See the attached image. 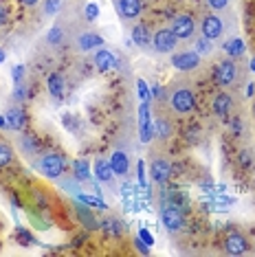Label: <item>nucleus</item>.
<instances>
[{
  "label": "nucleus",
  "instance_id": "obj_23",
  "mask_svg": "<svg viewBox=\"0 0 255 257\" xmlns=\"http://www.w3.org/2000/svg\"><path fill=\"white\" fill-rule=\"evenodd\" d=\"M224 53H227V57L237 60V57H242L246 53V44L242 42L240 38H233V40H229V42H224Z\"/></svg>",
  "mask_w": 255,
  "mask_h": 257
},
{
  "label": "nucleus",
  "instance_id": "obj_30",
  "mask_svg": "<svg viewBox=\"0 0 255 257\" xmlns=\"http://www.w3.org/2000/svg\"><path fill=\"white\" fill-rule=\"evenodd\" d=\"M57 183H60V187H64L68 194H73V196L82 194V189H79V183H77V180H75L73 176H71V178H57Z\"/></svg>",
  "mask_w": 255,
  "mask_h": 257
},
{
  "label": "nucleus",
  "instance_id": "obj_38",
  "mask_svg": "<svg viewBox=\"0 0 255 257\" xmlns=\"http://www.w3.org/2000/svg\"><path fill=\"white\" fill-rule=\"evenodd\" d=\"M60 7H62V0H44V5H42L46 16H55L60 11Z\"/></svg>",
  "mask_w": 255,
  "mask_h": 257
},
{
  "label": "nucleus",
  "instance_id": "obj_49",
  "mask_svg": "<svg viewBox=\"0 0 255 257\" xmlns=\"http://www.w3.org/2000/svg\"><path fill=\"white\" fill-rule=\"evenodd\" d=\"M7 60V53H5V49H0V64Z\"/></svg>",
  "mask_w": 255,
  "mask_h": 257
},
{
  "label": "nucleus",
  "instance_id": "obj_47",
  "mask_svg": "<svg viewBox=\"0 0 255 257\" xmlns=\"http://www.w3.org/2000/svg\"><path fill=\"white\" fill-rule=\"evenodd\" d=\"M40 0H20V5H25V7H36Z\"/></svg>",
  "mask_w": 255,
  "mask_h": 257
},
{
  "label": "nucleus",
  "instance_id": "obj_32",
  "mask_svg": "<svg viewBox=\"0 0 255 257\" xmlns=\"http://www.w3.org/2000/svg\"><path fill=\"white\" fill-rule=\"evenodd\" d=\"M137 178H139V187L146 189V194H150V185H148V178H146V163L143 161L137 163Z\"/></svg>",
  "mask_w": 255,
  "mask_h": 257
},
{
  "label": "nucleus",
  "instance_id": "obj_39",
  "mask_svg": "<svg viewBox=\"0 0 255 257\" xmlns=\"http://www.w3.org/2000/svg\"><path fill=\"white\" fill-rule=\"evenodd\" d=\"M25 66H22V64H16L14 68H11V79H14V86L16 84H22V81H25Z\"/></svg>",
  "mask_w": 255,
  "mask_h": 257
},
{
  "label": "nucleus",
  "instance_id": "obj_28",
  "mask_svg": "<svg viewBox=\"0 0 255 257\" xmlns=\"http://www.w3.org/2000/svg\"><path fill=\"white\" fill-rule=\"evenodd\" d=\"M132 42L137 46H148L150 42V33H148V27L146 25H137L132 29Z\"/></svg>",
  "mask_w": 255,
  "mask_h": 257
},
{
  "label": "nucleus",
  "instance_id": "obj_15",
  "mask_svg": "<svg viewBox=\"0 0 255 257\" xmlns=\"http://www.w3.org/2000/svg\"><path fill=\"white\" fill-rule=\"evenodd\" d=\"M110 167H112V172H114V176H125L128 172H130V154H125V152H112L110 154Z\"/></svg>",
  "mask_w": 255,
  "mask_h": 257
},
{
  "label": "nucleus",
  "instance_id": "obj_43",
  "mask_svg": "<svg viewBox=\"0 0 255 257\" xmlns=\"http://www.w3.org/2000/svg\"><path fill=\"white\" fill-rule=\"evenodd\" d=\"M135 246H137V250H139V253H143V255H146V253H150V246H148V244L146 242H143V239L141 237H135Z\"/></svg>",
  "mask_w": 255,
  "mask_h": 257
},
{
  "label": "nucleus",
  "instance_id": "obj_48",
  "mask_svg": "<svg viewBox=\"0 0 255 257\" xmlns=\"http://www.w3.org/2000/svg\"><path fill=\"white\" fill-rule=\"evenodd\" d=\"M253 95H255V84L251 81V84L246 86V97H253Z\"/></svg>",
  "mask_w": 255,
  "mask_h": 257
},
{
  "label": "nucleus",
  "instance_id": "obj_12",
  "mask_svg": "<svg viewBox=\"0 0 255 257\" xmlns=\"http://www.w3.org/2000/svg\"><path fill=\"white\" fill-rule=\"evenodd\" d=\"M92 62H95V66H97V71H99V73L112 71V68L119 66L117 55H114L112 51H108V49H99V51H97L95 57H92Z\"/></svg>",
  "mask_w": 255,
  "mask_h": 257
},
{
  "label": "nucleus",
  "instance_id": "obj_8",
  "mask_svg": "<svg viewBox=\"0 0 255 257\" xmlns=\"http://www.w3.org/2000/svg\"><path fill=\"white\" fill-rule=\"evenodd\" d=\"M172 66L176 68V71H183V73L196 71V68L200 66V55L196 53V51H181V53H174Z\"/></svg>",
  "mask_w": 255,
  "mask_h": 257
},
{
  "label": "nucleus",
  "instance_id": "obj_45",
  "mask_svg": "<svg viewBox=\"0 0 255 257\" xmlns=\"http://www.w3.org/2000/svg\"><path fill=\"white\" fill-rule=\"evenodd\" d=\"M121 191H123V196H132V191H135V189H132L130 183H123V185H121Z\"/></svg>",
  "mask_w": 255,
  "mask_h": 257
},
{
  "label": "nucleus",
  "instance_id": "obj_4",
  "mask_svg": "<svg viewBox=\"0 0 255 257\" xmlns=\"http://www.w3.org/2000/svg\"><path fill=\"white\" fill-rule=\"evenodd\" d=\"M161 222H163V226L172 233L183 231L185 224H187L185 211L181 207H176V204H172V202H163V207H161Z\"/></svg>",
  "mask_w": 255,
  "mask_h": 257
},
{
  "label": "nucleus",
  "instance_id": "obj_3",
  "mask_svg": "<svg viewBox=\"0 0 255 257\" xmlns=\"http://www.w3.org/2000/svg\"><path fill=\"white\" fill-rule=\"evenodd\" d=\"M213 79H216V84L220 88H231V86H235L237 81H240V64L233 57H227V60H222L216 66V71H213Z\"/></svg>",
  "mask_w": 255,
  "mask_h": 257
},
{
  "label": "nucleus",
  "instance_id": "obj_44",
  "mask_svg": "<svg viewBox=\"0 0 255 257\" xmlns=\"http://www.w3.org/2000/svg\"><path fill=\"white\" fill-rule=\"evenodd\" d=\"M231 130H233V134H240L242 132V123L237 116H233V121H231Z\"/></svg>",
  "mask_w": 255,
  "mask_h": 257
},
{
  "label": "nucleus",
  "instance_id": "obj_1",
  "mask_svg": "<svg viewBox=\"0 0 255 257\" xmlns=\"http://www.w3.org/2000/svg\"><path fill=\"white\" fill-rule=\"evenodd\" d=\"M66 167H68V161L64 154H60V152H46V154H42L36 161V169L44 178H51V180L62 178L64 172H66Z\"/></svg>",
  "mask_w": 255,
  "mask_h": 257
},
{
  "label": "nucleus",
  "instance_id": "obj_24",
  "mask_svg": "<svg viewBox=\"0 0 255 257\" xmlns=\"http://www.w3.org/2000/svg\"><path fill=\"white\" fill-rule=\"evenodd\" d=\"M14 156H16V152L11 148V143L0 141V169L9 167L11 163H14Z\"/></svg>",
  "mask_w": 255,
  "mask_h": 257
},
{
  "label": "nucleus",
  "instance_id": "obj_50",
  "mask_svg": "<svg viewBox=\"0 0 255 257\" xmlns=\"http://www.w3.org/2000/svg\"><path fill=\"white\" fill-rule=\"evenodd\" d=\"M248 66H251V71H255V57L251 60V64H248Z\"/></svg>",
  "mask_w": 255,
  "mask_h": 257
},
{
  "label": "nucleus",
  "instance_id": "obj_46",
  "mask_svg": "<svg viewBox=\"0 0 255 257\" xmlns=\"http://www.w3.org/2000/svg\"><path fill=\"white\" fill-rule=\"evenodd\" d=\"M0 130H11V127H9V119H7V116H0Z\"/></svg>",
  "mask_w": 255,
  "mask_h": 257
},
{
  "label": "nucleus",
  "instance_id": "obj_6",
  "mask_svg": "<svg viewBox=\"0 0 255 257\" xmlns=\"http://www.w3.org/2000/svg\"><path fill=\"white\" fill-rule=\"evenodd\" d=\"M172 31L174 36H176L178 40H183V42H187V40H191L196 36V20L191 18L189 14H178L172 18Z\"/></svg>",
  "mask_w": 255,
  "mask_h": 257
},
{
  "label": "nucleus",
  "instance_id": "obj_35",
  "mask_svg": "<svg viewBox=\"0 0 255 257\" xmlns=\"http://www.w3.org/2000/svg\"><path fill=\"white\" fill-rule=\"evenodd\" d=\"M16 235H18L22 246H31V244H36V237H33L27 229H22V226H18V229H16Z\"/></svg>",
  "mask_w": 255,
  "mask_h": 257
},
{
  "label": "nucleus",
  "instance_id": "obj_5",
  "mask_svg": "<svg viewBox=\"0 0 255 257\" xmlns=\"http://www.w3.org/2000/svg\"><path fill=\"white\" fill-rule=\"evenodd\" d=\"M224 20L222 16L218 14H207L205 18H202L200 22V36H205L207 40H211V42H216V40H220L224 36Z\"/></svg>",
  "mask_w": 255,
  "mask_h": 257
},
{
  "label": "nucleus",
  "instance_id": "obj_17",
  "mask_svg": "<svg viewBox=\"0 0 255 257\" xmlns=\"http://www.w3.org/2000/svg\"><path fill=\"white\" fill-rule=\"evenodd\" d=\"M71 176L77 180V183H90L92 180V174H90V163L88 159H75L71 163Z\"/></svg>",
  "mask_w": 255,
  "mask_h": 257
},
{
  "label": "nucleus",
  "instance_id": "obj_14",
  "mask_svg": "<svg viewBox=\"0 0 255 257\" xmlns=\"http://www.w3.org/2000/svg\"><path fill=\"white\" fill-rule=\"evenodd\" d=\"M117 9L123 20H137L143 11L141 0H117Z\"/></svg>",
  "mask_w": 255,
  "mask_h": 257
},
{
  "label": "nucleus",
  "instance_id": "obj_19",
  "mask_svg": "<svg viewBox=\"0 0 255 257\" xmlns=\"http://www.w3.org/2000/svg\"><path fill=\"white\" fill-rule=\"evenodd\" d=\"M95 178L99 180V183H106V185H112V180H114V172H112V167H110V163L106 159H97L95 161Z\"/></svg>",
  "mask_w": 255,
  "mask_h": 257
},
{
  "label": "nucleus",
  "instance_id": "obj_27",
  "mask_svg": "<svg viewBox=\"0 0 255 257\" xmlns=\"http://www.w3.org/2000/svg\"><path fill=\"white\" fill-rule=\"evenodd\" d=\"M237 165L242 169H251L255 165V152L251 148H242L237 152Z\"/></svg>",
  "mask_w": 255,
  "mask_h": 257
},
{
  "label": "nucleus",
  "instance_id": "obj_25",
  "mask_svg": "<svg viewBox=\"0 0 255 257\" xmlns=\"http://www.w3.org/2000/svg\"><path fill=\"white\" fill-rule=\"evenodd\" d=\"M99 229H103L108 233V235H121V233H123V222H121L119 218H108V220H103L101 222V226Z\"/></svg>",
  "mask_w": 255,
  "mask_h": 257
},
{
  "label": "nucleus",
  "instance_id": "obj_33",
  "mask_svg": "<svg viewBox=\"0 0 255 257\" xmlns=\"http://www.w3.org/2000/svg\"><path fill=\"white\" fill-rule=\"evenodd\" d=\"M27 97H29V86L22 81V84H16V88H14V95H11V99L14 101H27Z\"/></svg>",
  "mask_w": 255,
  "mask_h": 257
},
{
  "label": "nucleus",
  "instance_id": "obj_2",
  "mask_svg": "<svg viewBox=\"0 0 255 257\" xmlns=\"http://www.w3.org/2000/svg\"><path fill=\"white\" fill-rule=\"evenodd\" d=\"M167 103L174 114H189L196 108V95L189 86H174L167 97Z\"/></svg>",
  "mask_w": 255,
  "mask_h": 257
},
{
  "label": "nucleus",
  "instance_id": "obj_11",
  "mask_svg": "<svg viewBox=\"0 0 255 257\" xmlns=\"http://www.w3.org/2000/svg\"><path fill=\"white\" fill-rule=\"evenodd\" d=\"M77 200V198H75ZM75 211H77V218H79V222L86 226L88 231H97L101 226V222L95 218V213H92V209L88 207L86 202H82V200H77L75 202Z\"/></svg>",
  "mask_w": 255,
  "mask_h": 257
},
{
  "label": "nucleus",
  "instance_id": "obj_21",
  "mask_svg": "<svg viewBox=\"0 0 255 257\" xmlns=\"http://www.w3.org/2000/svg\"><path fill=\"white\" fill-rule=\"evenodd\" d=\"M20 148H22V154L31 159V156H36L40 152V139L36 137V134H29V132L22 134L20 137Z\"/></svg>",
  "mask_w": 255,
  "mask_h": 257
},
{
  "label": "nucleus",
  "instance_id": "obj_9",
  "mask_svg": "<svg viewBox=\"0 0 255 257\" xmlns=\"http://www.w3.org/2000/svg\"><path fill=\"white\" fill-rule=\"evenodd\" d=\"M152 44H154L156 53H174V49H176V44H178V38L174 36L172 29H159L152 38Z\"/></svg>",
  "mask_w": 255,
  "mask_h": 257
},
{
  "label": "nucleus",
  "instance_id": "obj_13",
  "mask_svg": "<svg viewBox=\"0 0 255 257\" xmlns=\"http://www.w3.org/2000/svg\"><path fill=\"white\" fill-rule=\"evenodd\" d=\"M5 116L9 119V127L14 132H25V127L29 123V116L20 106H11L7 112H5Z\"/></svg>",
  "mask_w": 255,
  "mask_h": 257
},
{
  "label": "nucleus",
  "instance_id": "obj_20",
  "mask_svg": "<svg viewBox=\"0 0 255 257\" xmlns=\"http://www.w3.org/2000/svg\"><path fill=\"white\" fill-rule=\"evenodd\" d=\"M77 46H79V51H84V53H88V51L92 49H101L103 46V38L101 36H97V33H82L77 40Z\"/></svg>",
  "mask_w": 255,
  "mask_h": 257
},
{
  "label": "nucleus",
  "instance_id": "obj_18",
  "mask_svg": "<svg viewBox=\"0 0 255 257\" xmlns=\"http://www.w3.org/2000/svg\"><path fill=\"white\" fill-rule=\"evenodd\" d=\"M46 88H49V95L55 99V101H62L64 99V90H66V84H64V77L60 73H51L46 77Z\"/></svg>",
  "mask_w": 255,
  "mask_h": 257
},
{
  "label": "nucleus",
  "instance_id": "obj_22",
  "mask_svg": "<svg viewBox=\"0 0 255 257\" xmlns=\"http://www.w3.org/2000/svg\"><path fill=\"white\" fill-rule=\"evenodd\" d=\"M154 132L159 139H163V141H167V139L174 137V125L172 121L167 119V116H159V119H154Z\"/></svg>",
  "mask_w": 255,
  "mask_h": 257
},
{
  "label": "nucleus",
  "instance_id": "obj_7",
  "mask_svg": "<svg viewBox=\"0 0 255 257\" xmlns=\"http://www.w3.org/2000/svg\"><path fill=\"white\" fill-rule=\"evenodd\" d=\"M222 248L227 255H244L248 250V239H246V235H242L240 231L231 229V231H227V235L222 239Z\"/></svg>",
  "mask_w": 255,
  "mask_h": 257
},
{
  "label": "nucleus",
  "instance_id": "obj_29",
  "mask_svg": "<svg viewBox=\"0 0 255 257\" xmlns=\"http://www.w3.org/2000/svg\"><path fill=\"white\" fill-rule=\"evenodd\" d=\"M194 51H196V53H198L200 57H202V55H209L211 51H213L211 40H207L205 36H198V38H196V42H194Z\"/></svg>",
  "mask_w": 255,
  "mask_h": 257
},
{
  "label": "nucleus",
  "instance_id": "obj_10",
  "mask_svg": "<svg viewBox=\"0 0 255 257\" xmlns=\"http://www.w3.org/2000/svg\"><path fill=\"white\" fill-rule=\"evenodd\" d=\"M150 178L154 180V183H159L161 187L167 185V180H170L172 176V163L163 159V156H159V159H154L152 163H150Z\"/></svg>",
  "mask_w": 255,
  "mask_h": 257
},
{
  "label": "nucleus",
  "instance_id": "obj_37",
  "mask_svg": "<svg viewBox=\"0 0 255 257\" xmlns=\"http://www.w3.org/2000/svg\"><path fill=\"white\" fill-rule=\"evenodd\" d=\"M62 40H64V29L62 27H53L49 31V36H46V42L49 44H62Z\"/></svg>",
  "mask_w": 255,
  "mask_h": 257
},
{
  "label": "nucleus",
  "instance_id": "obj_26",
  "mask_svg": "<svg viewBox=\"0 0 255 257\" xmlns=\"http://www.w3.org/2000/svg\"><path fill=\"white\" fill-rule=\"evenodd\" d=\"M77 198V200H82V202H86L88 204V207H95V209H99V211H106L108 209V204H106V200H103L101 196H90V194H77L75 196Z\"/></svg>",
  "mask_w": 255,
  "mask_h": 257
},
{
  "label": "nucleus",
  "instance_id": "obj_31",
  "mask_svg": "<svg viewBox=\"0 0 255 257\" xmlns=\"http://www.w3.org/2000/svg\"><path fill=\"white\" fill-rule=\"evenodd\" d=\"M137 90H139V99L141 101H152V90H150L146 79H137Z\"/></svg>",
  "mask_w": 255,
  "mask_h": 257
},
{
  "label": "nucleus",
  "instance_id": "obj_42",
  "mask_svg": "<svg viewBox=\"0 0 255 257\" xmlns=\"http://www.w3.org/2000/svg\"><path fill=\"white\" fill-rule=\"evenodd\" d=\"M139 237H141L148 246H152V244H154V237H152V233H150L148 229H139Z\"/></svg>",
  "mask_w": 255,
  "mask_h": 257
},
{
  "label": "nucleus",
  "instance_id": "obj_34",
  "mask_svg": "<svg viewBox=\"0 0 255 257\" xmlns=\"http://www.w3.org/2000/svg\"><path fill=\"white\" fill-rule=\"evenodd\" d=\"M84 18L88 20V22H95L97 18H99V5L97 3H88L84 7Z\"/></svg>",
  "mask_w": 255,
  "mask_h": 257
},
{
  "label": "nucleus",
  "instance_id": "obj_40",
  "mask_svg": "<svg viewBox=\"0 0 255 257\" xmlns=\"http://www.w3.org/2000/svg\"><path fill=\"white\" fill-rule=\"evenodd\" d=\"M207 5H209L213 11H222L229 5V0H207Z\"/></svg>",
  "mask_w": 255,
  "mask_h": 257
},
{
  "label": "nucleus",
  "instance_id": "obj_41",
  "mask_svg": "<svg viewBox=\"0 0 255 257\" xmlns=\"http://www.w3.org/2000/svg\"><path fill=\"white\" fill-rule=\"evenodd\" d=\"M9 20V7L5 3H0V27H5Z\"/></svg>",
  "mask_w": 255,
  "mask_h": 257
},
{
  "label": "nucleus",
  "instance_id": "obj_36",
  "mask_svg": "<svg viewBox=\"0 0 255 257\" xmlns=\"http://www.w3.org/2000/svg\"><path fill=\"white\" fill-rule=\"evenodd\" d=\"M185 141H187L189 145H196L200 141V127L198 125H191L185 130Z\"/></svg>",
  "mask_w": 255,
  "mask_h": 257
},
{
  "label": "nucleus",
  "instance_id": "obj_16",
  "mask_svg": "<svg viewBox=\"0 0 255 257\" xmlns=\"http://www.w3.org/2000/svg\"><path fill=\"white\" fill-rule=\"evenodd\" d=\"M211 108H213V112H216L218 116L227 119L231 108H233V97H231L229 92H218V95L213 97V101H211Z\"/></svg>",
  "mask_w": 255,
  "mask_h": 257
}]
</instances>
